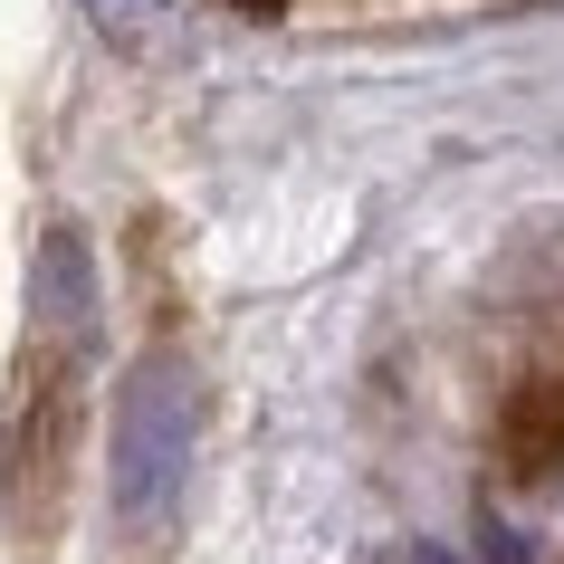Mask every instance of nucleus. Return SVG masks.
<instances>
[{"mask_svg":"<svg viewBox=\"0 0 564 564\" xmlns=\"http://www.w3.org/2000/svg\"><path fill=\"white\" fill-rule=\"evenodd\" d=\"M498 431H507V478L545 488V478L564 469V373H555V383H527Z\"/></svg>","mask_w":564,"mask_h":564,"instance_id":"f03ea898","label":"nucleus"},{"mask_svg":"<svg viewBox=\"0 0 564 564\" xmlns=\"http://www.w3.org/2000/svg\"><path fill=\"white\" fill-rule=\"evenodd\" d=\"M192 478V373L173 355H144L116 392V507L153 527Z\"/></svg>","mask_w":564,"mask_h":564,"instance_id":"f257e3e1","label":"nucleus"},{"mask_svg":"<svg viewBox=\"0 0 564 564\" xmlns=\"http://www.w3.org/2000/svg\"><path fill=\"white\" fill-rule=\"evenodd\" d=\"M39 306L67 316V326H87V249L77 230H48V259H39Z\"/></svg>","mask_w":564,"mask_h":564,"instance_id":"7ed1b4c3","label":"nucleus"},{"mask_svg":"<svg viewBox=\"0 0 564 564\" xmlns=\"http://www.w3.org/2000/svg\"><path fill=\"white\" fill-rule=\"evenodd\" d=\"M421 564H459V555H441V545H421Z\"/></svg>","mask_w":564,"mask_h":564,"instance_id":"20e7f679","label":"nucleus"}]
</instances>
